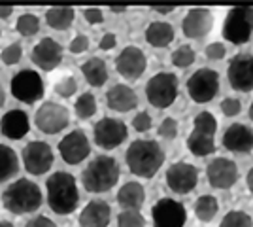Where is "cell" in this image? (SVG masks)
Masks as SVG:
<instances>
[{
	"mask_svg": "<svg viewBox=\"0 0 253 227\" xmlns=\"http://www.w3.org/2000/svg\"><path fill=\"white\" fill-rule=\"evenodd\" d=\"M45 189H47V205L55 214L64 216L76 210L80 193H78L76 178L70 173H64V171L53 173L45 182Z\"/></svg>",
	"mask_w": 253,
	"mask_h": 227,
	"instance_id": "cell-1",
	"label": "cell"
},
{
	"mask_svg": "<svg viewBox=\"0 0 253 227\" xmlns=\"http://www.w3.org/2000/svg\"><path fill=\"white\" fill-rule=\"evenodd\" d=\"M165 163V151L155 140H134L126 150L130 173L142 178H153Z\"/></svg>",
	"mask_w": 253,
	"mask_h": 227,
	"instance_id": "cell-2",
	"label": "cell"
},
{
	"mask_svg": "<svg viewBox=\"0 0 253 227\" xmlns=\"http://www.w3.org/2000/svg\"><path fill=\"white\" fill-rule=\"evenodd\" d=\"M2 203L11 214H29L42 205V189L31 180L21 178L4 189Z\"/></svg>",
	"mask_w": 253,
	"mask_h": 227,
	"instance_id": "cell-3",
	"label": "cell"
},
{
	"mask_svg": "<svg viewBox=\"0 0 253 227\" xmlns=\"http://www.w3.org/2000/svg\"><path fill=\"white\" fill-rule=\"evenodd\" d=\"M119 180V165L110 155H98L82 173V182L89 193H104Z\"/></svg>",
	"mask_w": 253,
	"mask_h": 227,
	"instance_id": "cell-4",
	"label": "cell"
},
{
	"mask_svg": "<svg viewBox=\"0 0 253 227\" xmlns=\"http://www.w3.org/2000/svg\"><path fill=\"white\" fill-rule=\"evenodd\" d=\"M253 33V8L236 6L223 23V36L232 44H246Z\"/></svg>",
	"mask_w": 253,
	"mask_h": 227,
	"instance_id": "cell-5",
	"label": "cell"
},
{
	"mask_svg": "<svg viewBox=\"0 0 253 227\" xmlns=\"http://www.w3.org/2000/svg\"><path fill=\"white\" fill-rule=\"evenodd\" d=\"M146 95L151 106L169 108L178 95V78L172 72H159L148 82Z\"/></svg>",
	"mask_w": 253,
	"mask_h": 227,
	"instance_id": "cell-6",
	"label": "cell"
},
{
	"mask_svg": "<svg viewBox=\"0 0 253 227\" xmlns=\"http://www.w3.org/2000/svg\"><path fill=\"white\" fill-rule=\"evenodd\" d=\"M11 95L27 102V104H34L36 100L43 97V82L38 72L34 70H21L11 78Z\"/></svg>",
	"mask_w": 253,
	"mask_h": 227,
	"instance_id": "cell-7",
	"label": "cell"
},
{
	"mask_svg": "<svg viewBox=\"0 0 253 227\" xmlns=\"http://www.w3.org/2000/svg\"><path fill=\"white\" fill-rule=\"evenodd\" d=\"M187 91L195 102H210L219 91V76L211 68H201L187 80Z\"/></svg>",
	"mask_w": 253,
	"mask_h": 227,
	"instance_id": "cell-8",
	"label": "cell"
},
{
	"mask_svg": "<svg viewBox=\"0 0 253 227\" xmlns=\"http://www.w3.org/2000/svg\"><path fill=\"white\" fill-rule=\"evenodd\" d=\"M70 116H68V110L57 104V102H43L40 108L36 110V116H34V123L36 127L45 133V135H57L68 125Z\"/></svg>",
	"mask_w": 253,
	"mask_h": 227,
	"instance_id": "cell-9",
	"label": "cell"
},
{
	"mask_svg": "<svg viewBox=\"0 0 253 227\" xmlns=\"http://www.w3.org/2000/svg\"><path fill=\"white\" fill-rule=\"evenodd\" d=\"M227 78L232 89L242 93L253 91V55L238 53L232 57L227 68Z\"/></svg>",
	"mask_w": 253,
	"mask_h": 227,
	"instance_id": "cell-10",
	"label": "cell"
},
{
	"mask_svg": "<svg viewBox=\"0 0 253 227\" xmlns=\"http://www.w3.org/2000/svg\"><path fill=\"white\" fill-rule=\"evenodd\" d=\"M23 163L31 174H45L53 165V151L49 144L42 140H34L23 148Z\"/></svg>",
	"mask_w": 253,
	"mask_h": 227,
	"instance_id": "cell-11",
	"label": "cell"
},
{
	"mask_svg": "<svg viewBox=\"0 0 253 227\" xmlns=\"http://www.w3.org/2000/svg\"><path fill=\"white\" fill-rule=\"evenodd\" d=\"M126 138V125L121 119L102 118L95 125V142L104 150H114Z\"/></svg>",
	"mask_w": 253,
	"mask_h": 227,
	"instance_id": "cell-12",
	"label": "cell"
},
{
	"mask_svg": "<svg viewBox=\"0 0 253 227\" xmlns=\"http://www.w3.org/2000/svg\"><path fill=\"white\" fill-rule=\"evenodd\" d=\"M31 59L32 63L36 66H40L42 70L51 72L63 61V45L57 42V40L45 36V38H42L40 42L32 47Z\"/></svg>",
	"mask_w": 253,
	"mask_h": 227,
	"instance_id": "cell-13",
	"label": "cell"
},
{
	"mask_svg": "<svg viewBox=\"0 0 253 227\" xmlns=\"http://www.w3.org/2000/svg\"><path fill=\"white\" fill-rule=\"evenodd\" d=\"M153 227H183L185 224V208L174 199H161L151 208Z\"/></svg>",
	"mask_w": 253,
	"mask_h": 227,
	"instance_id": "cell-14",
	"label": "cell"
},
{
	"mask_svg": "<svg viewBox=\"0 0 253 227\" xmlns=\"http://www.w3.org/2000/svg\"><path fill=\"white\" fill-rule=\"evenodd\" d=\"M199 171L189 163H174L167 171V184L176 193H189L197 187Z\"/></svg>",
	"mask_w": 253,
	"mask_h": 227,
	"instance_id": "cell-15",
	"label": "cell"
},
{
	"mask_svg": "<svg viewBox=\"0 0 253 227\" xmlns=\"http://www.w3.org/2000/svg\"><path fill=\"white\" fill-rule=\"evenodd\" d=\"M146 65H148L146 55H144V51H142L140 47H136V45L125 47L121 53L117 55V59H116L117 72L123 76V78H126V80H138L140 76L144 74Z\"/></svg>",
	"mask_w": 253,
	"mask_h": 227,
	"instance_id": "cell-16",
	"label": "cell"
},
{
	"mask_svg": "<svg viewBox=\"0 0 253 227\" xmlns=\"http://www.w3.org/2000/svg\"><path fill=\"white\" fill-rule=\"evenodd\" d=\"M59 151H61V157L68 165H78L84 161L91 151L89 138L85 136L84 131H72L59 142Z\"/></svg>",
	"mask_w": 253,
	"mask_h": 227,
	"instance_id": "cell-17",
	"label": "cell"
},
{
	"mask_svg": "<svg viewBox=\"0 0 253 227\" xmlns=\"http://www.w3.org/2000/svg\"><path fill=\"white\" fill-rule=\"evenodd\" d=\"M206 176H208V182H210L211 187L227 189L238 180V169H236V165L231 159L217 157V159H213L208 165Z\"/></svg>",
	"mask_w": 253,
	"mask_h": 227,
	"instance_id": "cell-18",
	"label": "cell"
},
{
	"mask_svg": "<svg viewBox=\"0 0 253 227\" xmlns=\"http://www.w3.org/2000/svg\"><path fill=\"white\" fill-rule=\"evenodd\" d=\"M211 23H213V17H211L210 10L195 8V10L187 11V15L183 17L181 31L187 38H201V36L210 33Z\"/></svg>",
	"mask_w": 253,
	"mask_h": 227,
	"instance_id": "cell-19",
	"label": "cell"
},
{
	"mask_svg": "<svg viewBox=\"0 0 253 227\" xmlns=\"http://www.w3.org/2000/svg\"><path fill=\"white\" fill-rule=\"evenodd\" d=\"M223 146L229 151H238V153L252 151L253 131L242 123H232L231 127H227L225 135H223Z\"/></svg>",
	"mask_w": 253,
	"mask_h": 227,
	"instance_id": "cell-20",
	"label": "cell"
},
{
	"mask_svg": "<svg viewBox=\"0 0 253 227\" xmlns=\"http://www.w3.org/2000/svg\"><path fill=\"white\" fill-rule=\"evenodd\" d=\"M0 131L11 140H19L29 133V116L23 110H10L0 119Z\"/></svg>",
	"mask_w": 253,
	"mask_h": 227,
	"instance_id": "cell-21",
	"label": "cell"
},
{
	"mask_svg": "<svg viewBox=\"0 0 253 227\" xmlns=\"http://www.w3.org/2000/svg\"><path fill=\"white\" fill-rule=\"evenodd\" d=\"M112 210L106 201H91L80 214V227H108Z\"/></svg>",
	"mask_w": 253,
	"mask_h": 227,
	"instance_id": "cell-22",
	"label": "cell"
},
{
	"mask_svg": "<svg viewBox=\"0 0 253 227\" xmlns=\"http://www.w3.org/2000/svg\"><path fill=\"white\" fill-rule=\"evenodd\" d=\"M106 104L108 108L116 110V112H128V110L136 108L138 97L128 86L117 84L106 93Z\"/></svg>",
	"mask_w": 253,
	"mask_h": 227,
	"instance_id": "cell-23",
	"label": "cell"
},
{
	"mask_svg": "<svg viewBox=\"0 0 253 227\" xmlns=\"http://www.w3.org/2000/svg\"><path fill=\"white\" fill-rule=\"evenodd\" d=\"M117 201L121 206H125L126 210H140L146 201V191L138 182H126L117 191Z\"/></svg>",
	"mask_w": 253,
	"mask_h": 227,
	"instance_id": "cell-24",
	"label": "cell"
},
{
	"mask_svg": "<svg viewBox=\"0 0 253 227\" xmlns=\"http://www.w3.org/2000/svg\"><path fill=\"white\" fill-rule=\"evenodd\" d=\"M146 40L153 47H167L174 40V29L165 21H153L146 29Z\"/></svg>",
	"mask_w": 253,
	"mask_h": 227,
	"instance_id": "cell-25",
	"label": "cell"
},
{
	"mask_svg": "<svg viewBox=\"0 0 253 227\" xmlns=\"http://www.w3.org/2000/svg\"><path fill=\"white\" fill-rule=\"evenodd\" d=\"M82 72H84L85 80L91 84L93 87H102L108 80V68L106 63L98 57H93L89 61H85L82 65Z\"/></svg>",
	"mask_w": 253,
	"mask_h": 227,
	"instance_id": "cell-26",
	"label": "cell"
},
{
	"mask_svg": "<svg viewBox=\"0 0 253 227\" xmlns=\"http://www.w3.org/2000/svg\"><path fill=\"white\" fill-rule=\"evenodd\" d=\"M187 148H189L195 155H210L215 151V144H213V135L204 133V131L193 129V133L187 138Z\"/></svg>",
	"mask_w": 253,
	"mask_h": 227,
	"instance_id": "cell-27",
	"label": "cell"
},
{
	"mask_svg": "<svg viewBox=\"0 0 253 227\" xmlns=\"http://www.w3.org/2000/svg\"><path fill=\"white\" fill-rule=\"evenodd\" d=\"M17 171H19V159L15 150L0 144V182H6L13 174H17Z\"/></svg>",
	"mask_w": 253,
	"mask_h": 227,
	"instance_id": "cell-28",
	"label": "cell"
},
{
	"mask_svg": "<svg viewBox=\"0 0 253 227\" xmlns=\"http://www.w3.org/2000/svg\"><path fill=\"white\" fill-rule=\"evenodd\" d=\"M76 11L72 8H51L45 11V21L55 31H66L74 23Z\"/></svg>",
	"mask_w": 253,
	"mask_h": 227,
	"instance_id": "cell-29",
	"label": "cell"
},
{
	"mask_svg": "<svg viewBox=\"0 0 253 227\" xmlns=\"http://www.w3.org/2000/svg\"><path fill=\"white\" fill-rule=\"evenodd\" d=\"M217 210H219V205H217L215 197H211V195H202L195 203V214L201 222H211L217 214Z\"/></svg>",
	"mask_w": 253,
	"mask_h": 227,
	"instance_id": "cell-30",
	"label": "cell"
},
{
	"mask_svg": "<svg viewBox=\"0 0 253 227\" xmlns=\"http://www.w3.org/2000/svg\"><path fill=\"white\" fill-rule=\"evenodd\" d=\"M76 116L80 119H89L96 112V98L91 93H84L76 100Z\"/></svg>",
	"mask_w": 253,
	"mask_h": 227,
	"instance_id": "cell-31",
	"label": "cell"
},
{
	"mask_svg": "<svg viewBox=\"0 0 253 227\" xmlns=\"http://www.w3.org/2000/svg\"><path fill=\"white\" fill-rule=\"evenodd\" d=\"M40 31V19L34 13H23L17 19V33L23 36H34Z\"/></svg>",
	"mask_w": 253,
	"mask_h": 227,
	"instance_id": "cell-32",
	"label": "cell"
},
{
	"mask_svg": "<svg viewBox=\"0 0 253 227\" xmlns=\"http://www.w3.org/2000/svg\"><path fill=\"white\" fill-rule=\"evenodd\" d=\"M219 227H253L252 218L248 216L242 210H232L221 220Z\"/></svg>",
	"mask_w": 253,
	"mask_h": 227,
	"instance_id": "cell-33",
	"label": "cell"
},
{
	"mask_svg": "<svg viewBox=\"0 0 253 227\" xmlns=\"http://www.w3.org/2000/svg\"><path fill=\"white\" fill-rule=\"evenodd\" d=\"M172 63L179 68H187L195 63V51L191 45H179L178 49L172 55Z\"/></svg>",
	"mask_w": 253,
	"mask_h": 227,
	"instance_id": "cell-34",
	"label": "cell"
},
{
	"mask_svg": "<svg viewBox=\"0 0 253 227\" xmlns=\"http://www.w3.org/2000/svg\"><path fill=\"white\" fill-rule=\"evenodd\" d=\"M146 220L138 210H125L117 218V227H144Z\"/></svg>",
	"mask_w": 253,
	"mask_h": 227,
	"instance_id": "cell-35",
	"label": "cell"
},
{
	"mask_svg": "<svg viewBox=\"0 0 253 227\" xmlns=\"http://www.w3.org/2000/svg\"><path fill=\"white\" fill-rule=\"evenodd\" d=\"M76 91H78V82H76V78H72V76H64V78H61L55 84V93L61 95L63 98L72 97Z\"/></svg>",
	"mask_w": 253,
	"mask_h": 227,
	"instance_id": "cell-36",
	"label": "cell"
},
{
	"mask_svg": "<svg viewBox=\"0 0 253 227\" xmlns=\"http://www.w3.org/2000/svg\"><path fill=\"white\" fill-rule=\"evenodd\" d=\"M195 129L210 133V135H215V131H217V121H215V118L211 116L210 112H201V114L195 118Z\"/></svg>",
	"mask_w": 253,
	"mask_h": 227,
	"instance_id": "cell-37",
	"label": "cell"
},
{
	"mask_svg": "<svg viewBox=\"0 0 253 227\" xmlns=\"http://www.w3.org/2000/svg\"><path fill=\"white\" fill-rule=\"evenodd\" d=\"M0 57H2L4 65H17L23 57L21 44H10L8 47H4V51L0 53Z\"/></svg>",
	"mask_w": 253,
	"mask_h": 227,
	"instance_id": "cell-38",
	"label": "cell"
},
{
	"mask_svg": "<svg viewBox=\"0 0 253 227\" xmlns=\"http://www.w3.org/2000/svg\"><path fill=\"white\" fill-rule=\"evenodd\" d=\"M240 110H242V104H240V100H238V98H232V97L223 98L221 112L225 114V116H227V118L238 116V114H240Z\"/></svg>",
	"mask_w": 253,
	"mask_h": 227,
	"instance_id": "cell-39",
	"label": "cell"
},
{
	"mask_svg": "<svg viewBox=\"0 0 253 227\" xmlns=\"http://www.w3.org/2000/svg\"><path fill=\"white\" fill-rule=\"evenodd\" d=\"M159 135L163 138H176V135H178V121L172 118H167L161 123V127H159Z\"/></svg>",
	"mask_w": 253,
	"mask_h": 227,
	"instance_id": "cell-40",
	"label": "cell"
},
{
	"mask_svg": "<svg viewBox=\"0 0 253 227\" xmlns=\"http://www.w3.org/2000/svg\"><path fill=\"white\" fill-rule=\"evenodd\" d=\"M132 127L138 131V133H146V131L151 129V118H149L148 112H140L134 116L132 119Z\"/></svg>",
	"mask_w": 253,
	"mask_h": 227,
	"instance_id": "cell-41",
	"label": "cell"
},
{
	"mask_svg": "<svg viewBox=\"0 0 253 227\" xmlns=\"http://www.w3.org/2000/svg\"><path fill=\"white\" fill-rule=\"evenodd\" d=\"M68 47H70V51H72V53H76V55L84 53L85 49L89 47V38H87L85 34H78L76 38H72V42H70V45H68Z\"/></svg>",
	"mask_w": 253,
	"mask_h": 227,
	"instance_id": "cell-42",
	"label": "cell"
},
{
	"mask_svg": "<svg viewBox=\"0 0 253 227\" xmlns=\"http://www.w3.org/2000/svg\"><path fill=\"white\" fill-rule=\"evenodd\" d=\"M225 53H227V49H225V45L219 42H213L210 44L208 47H206V57L208 59H211V61H217V59H223L225 57Z\"/></svg>",
	"mask_w": 253,
	"mask_h": 227,
	"instance_id": "cell-43",
	"label": "cell"
},
{
	"mask_svg": "<svg viewBox=\"0 0 253 227\" xmlns=\"http://www.w3.org/2000/svg\"><path fill=\"white\" fill-rule=\"evenodd\" d=\"M84 17L87 19V23L98 25V23H102V19H104V13H102V10H98V8H87V10H84Z\"/></svg>",
	"mask_w": 253,
	"mask_h": 227,
	"instance_id": "cell-44",
	"label": "cell"
},
{
	"mask_svg": "<svg viewBox=\"0 0 253 227\" xmlns=\"http://www.w3.org/2000/svg\"><path fill=\"white\" fill-rule=\"evenodd\" d=\"M25 227H57V226H55V222L49 220L47 216H36V218H32L31 222H27Z\"/></svg>",
	"mask_w": 253,
	"mask_h": 227,
	"instance_id": "cell-45",
	"label": "cell"
},
{
	"mask_svg": "<svg viewBox=\"0 0 253 227\" xmlns=\"http://www.w3.org/2000/svg\"><path fill=\"white\" fill-rule=\"evenodd\" d=\"M116 44H117L116 34L106 33L104 36L100 38V44H98V47H100V49H114V47H116Z\"/></svg>",
	"mask_w": 253,
	"mask_h": 227,
	"instance_id": "cell-46",
	"label": "cell"
},
{
	"mask_svg": "<svg viewBox=\"0 0 253 227\" xmlns=\"http://www.w3.org/2000/svg\"><path fill=\"white\" fill-rule=\"evenodd\" d=\"M11 13H13L11 6H0V19H8Z\"/></svg>",
	"mask_w": 253,
	"mask_h": 227,
	"instance_id": "cell-47",
	"label": "cell"
},
{
	"mask_svg": "<svg viewBox=\"0 0 253 227\" xmlns=\"http://www.w3.org/2000/svg\"><path fill=\"white\" fill-rule=\"evenodd\" d=\"M151 10L159 11V13H170L176 10V6H151Z\"/></svg>",
	"mask_w": 253,
	"mask_h": 227,
	"instance_id": "cell-48",
	"label": "cell"
},
{
	"mask_svg": "<svg viewBox=\"0 0 253 227\" xmlns=\"http://www.w3.org/2000/svg\"><path fill=\"white\" fill-rule=\"evenodd\" d=\"M246 182H248V187L253 191V167L250 169V173H248V178H246Z\"/></svg>",
	"mask_w": 253,
	"mask_h": 227,
	"instance_id": "cell-49",
	"label": "cell"
},
{
	"mask_svg": "<svg viewBox=\"0 0 253 227\" xmlns=\"http://www.w3.org/2000/svg\"><path fill=\"white\" fill-rule=\"evenodd\" d=\"M110 10L114 13H123V11H126V6H110Z\"/></svg>",
	"mask_w": 253,
	"mask_h": 227,
	"instance_id": "cell-50",
	"label": "cell"
},
{
	"mask_svg": "<svg viewBox=\"0 0 253 227\" xmlns=\"http://www.w3.org/2000/svg\"><path fill=\"white\" fill-rule=\"evenodd\" d=\"M4 100H6V95H4V91L0 87V106H4Z\"/></svg>",
	"mask_w": 253,
	"mask_h": 227,
	"instance_id": "cell-51",
	"label": "cell"
},
{
	"mask_svg": "<svg viewBox=\"0 0 253 227\" xmlns=\"http://www.w3.org/2000/svg\"><path fill=\"white\" fill-rule=\"evenodd\" d=\"M0 227H15V226L10 224V222H0Z\"/></svg>",
	"mask_w": 253,
	"mask_h": 227,
	"instance_id": "cell-52",
	"label": "cell"
},
{
	"mask_svg": "<svg viewBox=\"0 0 253 227\" xmlns=\"http://www.w3.org/2000/svg\"><path fill=\"white\" fill-rule=\"evenodd\" d=\"M250 118H252V121H253V102H252V106H250Z\"/></svg>",
	"mask_w": 253,
	"mask_h": 227,
	"instance_id": "cell-53",
	"label": "cell"
},
{
	"mask_svg": "<svg viewBox=\"0 0 253 227\" xmlns=\"http://www.w3.org/2000/svg\"><path fill=\"white\" fill-rule=\"evenodd\" d=\"M0 34H2V31H0Z\"/></svg>",
	"mask_w": 253,
	"mask_h": 227,
	"instance_id": "cell-54",
	"label": "cell"
}]
</instances>
